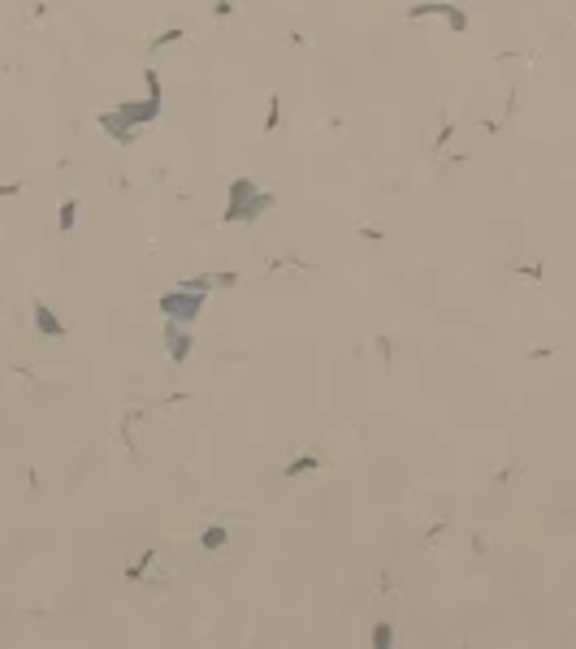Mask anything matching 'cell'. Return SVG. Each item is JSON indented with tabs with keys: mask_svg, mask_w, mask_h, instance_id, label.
Segmentation results:
<instances>
[{
	"mask_svg": "<svg viewBox=\"0 0 576 649\" xmlns=\"http://www.w3.org/2000/svg\"><path fill=\"white\" fill-rule=\"evenodd\" d=\"M35 316H39V329H43V334H61V324L52 320V312H48V307H35Z\"/></svg>",
	"mask_w": 576,
	"mask_h": 649,
	"instance_id": "6da1fadb",
	"label": "cell"
}]
</instances>
